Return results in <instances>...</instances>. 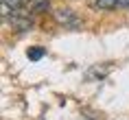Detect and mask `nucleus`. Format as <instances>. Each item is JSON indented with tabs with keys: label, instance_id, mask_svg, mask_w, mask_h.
Returning a JSON list of instances; mask_svg holds the SVG:
<instances>
[{
	"label": "nucleus",
	"instance_id": "nucleus-1",
	"mask_svg": "<svg viewBox=\"0 0 129 120\" xmlns=\"http://www.w3.org/2000/svg\"><path fill=\"white\" fill-rule=\"evenodd\" d=\"M53 18H55L57 24H61V26H66V28H77L79 24H81V20L77 18V13L72 11V9H68V7L55 9V11H53Z\"/></svg>",
	"mask_w": 129,
	"mask_h": 120
},
{
	"label": "nucleus",
	"instance_id": "nucleus-2",
	"mask_svg": "<svg viewBox=\"0 0 129 120\" xmlns=\"http://www.w3.org/2000/svg\"><path fill=\"white\" fill-rule=\"evenodd\" d=\"M120 5L118 0H94V7L99 9V11H112V9H116Z\"/></svg>",
	"mask_w": 129,
	"mask_h": 120
},
{
	"label": "nucleus",
	"instance_id": "nucleus-3",
	"mask_svg": "<svg viewBox=\"0 0 129 120\" xmlns=\"http://www.w3.org/2000/svg\"><path fill=\"white\" fill-rule=\"evenodd\" d=\"M26 57H28L31 61H40L42 57H44V48H28Z\"/></svg>",
	"mask_w": 129,
	"mask_h": 120
},
{
	"label": "nucleus",
	"instance_id": "nucleus-4",
	"mask_svg": "<svg viewBox=\"0 0 129 120\" xmlns=\"http://www.w3.org/2000/svg\"><path fill=\"white\" fill-rule=\"evenodd\" d=\"M118 2H120L122 7H129V0H118Z\"/></svg>",
	"mask_w": 129,
	"mask_h": 120
}]
</instances>
